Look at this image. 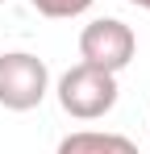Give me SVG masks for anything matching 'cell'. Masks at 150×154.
Returning a JSON list of instances; mask_svg holds the SVG:
<instances>
[{"mask_svg": "<svg viewBox=\"0 0 150 154\" xmlns=\"http://www.w3.org/2000/svg\"><path fill=\"white\" fill-rule=\"evenodd\" d=\"M0 4H4V0H0Z\"/></svg>", "mask_w": 150, "mask_h": 154, "instance_id": "52a82bcc", "label": "cell"}, {"mask_svg": "<svg viewBox=\"0 0 150 154\" xmlns=\"http://www.w3.org/2000/svg\"><path fill=\"white\" fill-rule=\"evenodd\" d=\"M50 88V71L38 54L25 50H8L0 54V104L8 112H29L46 100Z\"/></svg>", "mask_w": 150, "mask_h": 154, "instance_id": "7a4b0ae2", "label": "cell"}, {"mask_svg": "<svg viewBox=\"0 0 150 154\" xmlns=\"http://www.w3.org/2000/svg\"><path fill=\"white\" fill-rule=\"evenodd\" d=\"M54 154H142L125 133H96V129H79V133H67L58 142Z\"/></svg>", "mask_w": 150, "mask_h": 154, "instance_id": "277c9868", "label": "cell"}, {"mask_svg": "<svg viewBox=\"0 0 150 154\" xmlns=\"http://www.w3.org/2000/svg\"><path fill=\"white\" fill-rule=\"evenodd\" d=\"M42 17H79L83 8H92L96 0H29Z\"/></svg>", "mask_w": 150, "mask_h": 154, "instance_id": "5b68a950", "label": "cell"}, {"mask_svg": "<svg viewBox=\"0 0 150 154\" xmlns=\"http://www.w3.org/2000/svg\"><path fill=\"white\" fill-rule=\"evenodd\" d=\"M133 54H138V38L117 17H96L79 33V58L92 63V67H100V71H113L117 75L121 67L133 63Z\"/></svg>", "mask_w": 150, "mask_h": 154, "instance_id": "3957f363", "label": "cell"}, {"mask_svg": "<svg viewBox=\"0 0 150 154\" xmlns=\"http://www.w3.org/2000/svg\"><path fill=\"white\" fill-rule=\"evenodd\" d=\"M58 104L75 121H96L104 112H113L117 104V75L100 71L92 63H79L58 79Z\"/></svg>", "mask_w": 150, "mask_h": 154, "instance_id": "6da1fadb", "label": "cell"}, {"mask_svg": "<svg viewBox=\"0 0 150 154\" xmlns=\"http://www.w3.org/2000/svg\"><path fill=\"white\" fill-rule=\"evenodd\" d=\"M129 4H138V8H146V13H150V0H129Z\"/></svg>", "mask_w": 150, "mask_h": 154, "instance_id": "8992f818", "label": "cell"}]
</instances>
